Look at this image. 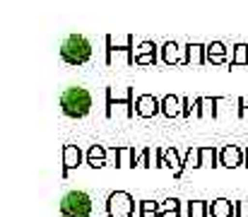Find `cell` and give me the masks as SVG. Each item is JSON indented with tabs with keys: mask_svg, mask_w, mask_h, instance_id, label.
<instances>
[{
	"mask_svg": "<svg viewBox=\"0 0 248 217\" xmlns=\"http://www.w3.org/2000/svg\"><path fill=\"white\" fill-rule=\"evenodd\" d=\"M181 106H183L181 118H190V114L198 116V104H195V99H190V97H181Z\"/></svg>",
	"mask_w": 248,
	"mask_h": 217,
	"instance_id": "cell-24",
	"label": "cell"
},
{
	"mask_svg": "<svg viewBox=\"0 0 248 217\" xmlns=\"http://www.w3.org/2000/svg\"><path fill=\"white\" fill-rule=\"evenodd\" d=\"M205 61L212 63V66H222V63H229L227 61V46L222 41H212L205 46Z\"/></svg>",
	"mask_w": 248,
	"mask_h": 217,
	"instance_id": "cell-13",
	"label": "cell"
},
{
	"mask_svg": "<svg viewBox=\"0 0 248 217\" xmlns=\"http://www.w3.org/2000/svg\"><path fill=\"white\" fill-rule=\"evenodd\" d=\"M200 167H207V169H215L219 167V150L212 145L207 147H200Z\"/></svg>",
	"mask_w": 248,
	"mask_h": 217,
	"instance_id": "cell-21",
	"label": "cell"
},
{
	"mask_svg": "<svg viewBox=\"0 0 248 217\" xmlns=\"http://www.w3.org/2000/svg\"><path fill=\"white\" fill-rule=\"evenodd\" d=\"M118 53H125L130 66H135V36L133 34L125 36V46H118V44H113V36H106V66L108 68L113 63L118 66Z\"/></svg>",
	"mask_w": 248,
	"mask_h": 217,
	"instance_id": "cell-6",
	"label": "cell"
},
{
	"mask_svg": "<svg viewBox=\"0 0 248 217\" xmlns=\"http://www.w3.org/2000/svg\"><path fill=\"white\" fill-rule=\"evenodd\" d=\"M92 210H94V203L87 191H68L61 198V215L63 217H89Z\"/></svg>",
	"mask_w": 248,
	"mask_h": 217,
	"instance_id": "cell-3",
	"label": "cell"
},
{
	"mask_svg": "<svg viewBox=\"0 0 248 217\" xmlns=\"http://www.w3.org/2000/svg\"><path fill=\"white\" fill-rule=\"evenodd\" d=\"M159 203L157 200H140V217H157Z\"/></svg>",
	"mask_w": 248,
	"mask_h": 217,
	"instance_id": "cell-23",
	"label": "cell"
},
{
	"mask_svg": "<svg viewBox=\"0 0 248 217\" xmlns=\"http://www.w3.org/2000/svg\"><path fill=\"white\" fill-rule=\"evenodd\" d=\"M198 104V118H217V99L215 97H195Z\"/></svg>",
	"mask_w": 248,
	"mask_h": 217,
	"instance_id": "cell-16",
	"label": "cell"
},
{
	"mask_svg": "<svg viewBox=\"0 0 248 217\" xmlns=\"http://www.w3.org/2000/svg\"><path fill=\"white\" fill-rule=\"evenodd\" d=\"M155 152H157V147H155V150H152V147H145V150L138 154V167H147V169H150V167H157L155 159H152Z\"/></svg>",
	"mask_w": 248,
	"mask_h": 217,
	"instance_id": "cell-25",
	"label": "cell"
},
{
	"mask_svg": "<svg viewBox=\"0 0 248 217\" xmlns=\"http://www.w3.org/2000/svg\"><path fill=\"white\" fill-rule=\"evenodd\" d=\"M106 159H108V167H130L135 169L138 167V154H135V147H106Z\"/></svg>",
	"mask_w": 248,
	"mask_h": 217,
	"instance_id": "cell-7",
	"label": "cell"
},
{
	"mask_svg": "<svg viewBox=\"0 0 248 217\" xmlns=\"http://www.w3.org/2000/svg\"><path fill=\"white\" fill-rule=\"evenodd\" d=\"M106 215L108 217H133L135 215V198L128 191H113L106 198Z\"/></svg>",
	"mask_w": 248,
	"mask_h": 217,
	"instance_id": "cell-5",
	"label": "cell"
},
{
	"mask_svg": "<svg viewBox=\"0 0 248 217\" xmlns=\"http://www.w3.org/2000/svg\"><path fill=\"white\" fill-rule=\"evenodd\" d=\"M58 104H61V111L68 116V118H75L80 121L84 116H89L92 106H94V99H92V92L84 87V84H70L61 92L58 97Z\"/></svg>",
	"mask_w": 248,
	"mask_h": 217,
	"instance_id": "cell-1",
	"label": "cell"
},
{
	"mask_svg": "<svg viewBox=\"0 0 248 217\" xmlns=\"http://www.w3.org/2000/svg\"><path fill=\"white\" fill-rule=\"evenodd\" d=\"M234 217H248V200H239L236 203V215Z\"/></svg>",
	"mask_w": 248,
	"mask_h": 217,
	"instance_id": "cell-27",
	"label": "cell"
},
{
	"mask_svg": "<svg viewBox=\"0 0 248 217\" xmlns=\"http://www.w3.org/2000/svg\"><path fill=\"white\" fill-rule=\"evenodd\" d=\"M157 44L155 41H142L138 49H135V66H155L159 61L157 56Z\"/></svg>",
	"mask_w": 248,
	"mask_h": 217,
	"instance_id": "cell-11",
	"label": "cell"
},
{
	"mask_svg": "<svg viewBox=\"0 0 248 217\" xmlns=\"http://www.w3.org/2000/svg\"><path fill=\"white\" fill-rule=\"evenodd\" d=\"M205 46L207 44H186V56L181 58V66H202V63H207L205 61Z\"/></svg>",
	"mask_w": 248,
	"mask_h": 217,
	"instance_id": "cell-12",
	"label": "cell"
},
{
	"mask_svg": "<svg viewBox=\"0 0 248 217\" xmlns=\"http://www.w3.org/2000/svg\"><path fill=\"white\" fill-rule=\"evenodd\" d=\"M61 58L65 66L80 68L92 58V41L84 34H68L61 44Z\"/></svg>",
	"mask_w": 248,
	"mask_h": 217,
	"instance_id": "cell-2",
	"label": "cell"
},
{
	"mask_svg": "<svg viewBox=\"0 0 248 217\" xmlns=\"http://www.w3.org/2000/svg\"><path fill=\"white\" fill-rule=\"evenodd\" d=\"M162 63L164 66H181V58H178V53H181V49H178V44L176 41H166V44H162Z\"/></svg>",
	"mask_w": 248,
	"mask_h": 217,
	"instance_id": "cell-19",
	"label": "cell"
},
{
	"mask_svg": "<svg viewBox=\"0 0 248 217\" xmlns=\"http://www.w3.org/2000/svg\"><path fill=\"white\" fill-rule=\"evenodd\" d=\"M87 167H92V169L108 167V159H106V147H104V145H92V147L87 150Z\"/></svg>",
	"mask_w": 248,
	"mask_h": 217,
	"instance_id": "cell-14",
	"label": "cell"
},
{
	"mask_svg": "<svg viewBox=\"0 0 248 217\" xmlns=\"http://www.w3.org/2000/svg\"><path fill=\"white\" fill-rule=\"evenodd\" d=\"M135 101H138V99L133 97V87H130V84H125L123 94H118L113 84L106 87V118H113L118 106H123V109H125V116L133 118V116L138 114V111H135Z\"/></svg>",
	"mask_w": 248,
	"mask_h": 217,
	"instance_id": "cell-4",
	"label": "cell"
},
{
	"mask_svg": "<svg viewBox=\"0 0 248 217\" xmlns=\"http://www.w3.org/2000/svg\"><path fill=\"white\" fill-rule=\"evenodd\" d=\"M157 217H183V203L178 198H166L164 203H159Z\"/></svg>",
	"mask_w": 248,
	"mask_h": 217,
	"instance_id": "cell-20",
	"label": "cell"
},
{
	"mask_svg": "<svg viewBox=\"0 0 248 217\" xmlns=\"http://www.w3.org/2000/svg\"><path fill=\"white\" fill-rule=\"evenodd\" d=\"M239 118H248V97H239Z\"/></svg>",
	"mask_w": 248,
	"mask_h": 217,
	"instance_id": "cell-26",
	"label": "cell"
},
{
	"mask_svg": "<svg viewBox=\"0 0 248 217\" xmlns=\"http://www.w3.org/2000/svg\"><path fill=\"white\" fill-rule=\"evenodd\" d=\"M229 70L232 68H241V66H248V44H236L234 46V53H232V58H229Z\"/></svg>",
	"mask_w": 248,
	"mask_h": 217,
	"instance_id": "cell-22",
	"label": "cell"
},
{
	"mask_svg": "<svg viewBox=\"0 0 248 217\" xmlns=\"http://www.w3.org/2000/svg\"><path fill=\"white\" fill-rule=\"evenodd\" d=\"M135 111L140 118H155L157 114H162V99H157L155 94H140L135 101Z\"/></svg>",
	"mask_w": 248,
	"mask_h": 217,
	"instance_id": "cell-8",
	"label": "cell"
},
{
	"mask_svg": "<svg viewBox=\"0 0 248 217\" xmlns=\"http://www.w3.org/2000/svg\"><path fill=\"white\" fill-rule=\"evenodd\" d=\"M244 167H246V169H248V147H246V150H244Z\"/></svg>",
	"mask_w": 248,
	"mask_h": 217,
	"instance_id": "cell-28",
	"label": "cell"
},
{
	"mask_svg": "<svg viewBox=\"0 0 248 217\" xmlns=\"http://www.w3.org/2000/svg\"><path fill=\"white\" fill-rule=\"evenodd\" d=\"M181 111H183L181 97H176V94H166V97H162V116H166V118H176V116H181Z\"/></svg>",
	"mask_w": 248,
	"mask_h": 217,
	"instance_id": "cell-18",
	"label": "cell"
},
{
	"mask_svg": "<svg viewBox=\"0 0 248 217\" xmlns=\"http://www.w3.org/2000/svg\"><path fill=\"white\" fill-rule=\"evenodd\" d=\"M183 217H210V203L207 200H186Z\"/></svg>",
	"mask_w": 248,
	"mask_h": 217,
	"instance_id": "cell-17",
	"label": "cell"
},
{
	"mask_svg": "<svg viewBox=\"0 0 248 217\" xmlns=\"http://www.w3.org/2000/svg\"><path fill=\"white\" fill-rule=\"evenodd\" d=\"M219 167H227V169L244 167V147H239V145L219 147Z\"/></svg>",
	"mask_w": 248,
	"mask_h": 217,
	"instance_id": "cell-9",
	"label": "cell"
},
{
	"mask_svg": "<svg viewBox=\"0 0 248 217\" xmlns=\"http://www.w3.org/2000/svg\"><path fill=\"white\" fill-rule=\"evenodd\" d=\"M236 215V203L227 198H217L210 203V217H234Z\"/></svg>",
	"mask_w": 248,
	"mask_h": 217,
	"instance_id": "cell-15",
	"label": "cell"
},
{
	"mask_svg": "<svg viewBox=\"0 0 248 217\" xmlns=\"http://www.w3.org/2000/svg\"><path fill=\"white\" fill-rule=\"evenodd\" d=\"M84 159H87V154L80 150V145H65V147H63V179H65L73 169H78Z\"/></svg>",
	"mask_w": 248,
	"mask_h": 217,
	"instance_id": "cell-10",
	"label": "cell"
}]
</instances>
